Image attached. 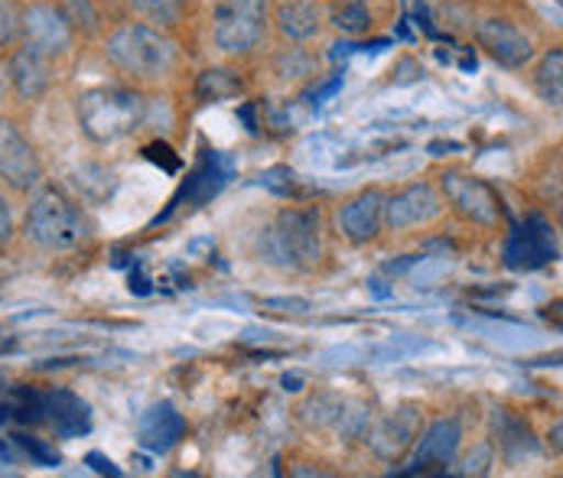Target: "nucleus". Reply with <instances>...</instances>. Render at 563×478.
<instances>
[{"label":"nucleus","mask_w":563,"mask_h":478,"mask_svg":"<svg viewBox=\"0 0 563 478\" xmlns=\"http://www.w3.org/2000/svg\"><path fill=\"white\" fill-rule=\"evenodd\" d=\"M108 59L134 79H163L176 66V46L161 30L131 23L108 40Z\"/></svg>","instance_id":"3"},{"label":"nucleus","mask_w":563,"mask_h":478,"mask_svg":"<svg viewBox=\"0 0 563 478\" xmlns=\"http://www.w3.org/2000/svg\"><path fill=\"white\" fill-rule=\"evenodd\" d=\"M267 310H280V313H310V300H300V297H267L264 300Z\"/></svg>","instance_id":"33"},{"label":"nucleus","mask_w":563,"mask_h":478,"mask_svg":"<svg viewBox=\"0 0 563 478\" xmlns=\"http://www.w3.org/2000/svg\"><path fill=\"white\" fill-rule=\"evenodd\" d=\"M443 192L450 196V202L473 222L479 225H495L498 215H501V199L498 192L483 182V179H473V176H463V173H446L443 176Z\"/></svg>","instance_id":"8"},{"label":"nucleus","mask_w":563,"mask_h":478,"mask_svg":"<svg viewBox=\"0 0 563 478\" xmlns=\"http://www.w3.org/2000/svg\"><path fill=\"white\" fill-rule=\"evenodd\" d=\"M267 0H216L212 36L225 53H247L264 33Z\"/></svg>","instance_id":"5"},{"label":"nucleus","mask_w":563,"mask_h":478,"mask_svg":"<svg viewBox=\"0 0 563 478\" xmlns=\"http://www.w3.org/2000/svg\"><path fill=\"white\" fill-rule=\"evenodd\" d=\"M147 104L128 88H91L79 98V121L85 134L98 144H114L144 124Z\"/></svg>","instance_id":"1"},{"label":"nucleus","mask_w":563,"mask_h":478,"mask_svg":"<svg viewBox=\"0 0 563 478\" xmlns=\"http://www.w3.org/2000/svg\"><path fill=\"white\" fill-rule=\"evenodd\" d=\"M131 7L157 26H176L186 13V0H131Z\"/></svg>","instance_id":"25"},{"label":"nucleus","mask_w":563,"mask_h":478,"mask_svg":"<svg viewBox=\"0 0 563 478\" xmlns=\"http://www.w3.org/2000/svg\"><path fill=\"white\" fill-rule=\"evenodd\" d=\"M440 270H446V260H437V264H430L427 270H417V274H413V280H417V284H427V280H433Z\"/></svg>","instance_id":"41"},{"label":"nucleus","mask_w":563,"mask_h":478,"mask_svg":"<svg viewBox=\"0 0 563 478\" xmlns=\"http://www.w3.org/2000/svg\"><path fill=\"white\" fill-rule=\"evenodd\" d=\"M257 182L264 189H271L274 196H294L297 192V173L290 166H271L257 176Z\"/></svg>","instance_id":"28"},{"label":"nucleus","mask_w":563,"mask_h":478,"mask_svg":"<svg viewBox=\"0 0 563 478\" xmlns=\"http://www.w3.org/2000/svg\"><path fill=\"white\" fill-rule=\"evenodd\" d=\"M7 79L13 81L20 98H40L53 81V56H46V53H40L36 46L26 43L23 49L13 53Z\"/></svg>","instance_id":"17"},{"label":"nucleus","mask_w":563,"mask_h":478,"mask_svg":"<svg viewBox=\"0 0 563 478\" xmlns=\"http://www.w3.org/2000/svg\"><path fill=\"white\" fill-rule=\"evenodd\" d=\"M0 176L10 186H16V189H30L43 176V166L36 159V151L16 131V124L7 121V118H0Z\"/></svg>","instance_id":"9"},{"label":"nucleus","mask_w":563,"mask_h":478,"mask_svg":"<svg viewBox=\"0 0 563 478\" xmlns=\"http://www.w3.org/2000/svg\"><path fill=\"white\" fill-rule=\"evenodd\" d=\"M10 463H13V456H10V449L0 443V466H10Z\"/></svg>","instance_id":"47"},{"label":"nucleus","mask_w":563,"mask_h":478,"mask_svg":"<svg viewBox=\"0 0 563 478\" xmlns=\"http://www.w3.org/2000/svg\"><path fill=\"white\" fill-rule=\"evenodd\" d=\"M307 416L313 423H320V426H332L342 436H362V430L368 423V410L362 403H355V400L349 398H332V394L310 400L307 403Z\"/></svg>","instance_id":"18"},{"label":"nucleus","mask_w":563,"mask_h":478,"mask_svg":"<svg viewBox=\"0 0 563 478\" xmlns=\"http://www.w3.org/2000/svg\"><path fill=\"white\" fill-rule=\"evenodd\" d=\"M183 433H186V420H183V413L173 407V403H154L144 416H141V423H137V440H141V446L144 449H151V453H169L179 440H183Z\"/></svg>","instance_id":"15"},{"label":"nucleus","mask_w":563,"mask_h":478,"mask_svg":"<svg viewBox=\"0 0 563 478\" xmlns=\"http://www.w3.org/2000/svg\"><path fill=\"white\" fill-rule=\"evenodd\" d=\"M382 215H385V196L378 189H368V192L355 196L349 205H342L339 229H342V235L349 241L365 244V241H372L378 235Z\"/></svg>","instance_id":"16"},{"label":"nucleus","mask_w":563,"mask_h":478,"mask_svg":"<svg viewBox=\"0 0 563 478\" xmlns=\"http://www.w3.org/2000/svg\"><path fill=\"white\" fill-rule=\"evenodd\" d=\"M339 88H342V76H332V79L322 85L320 91H313V95H310V98H313L310 104H317V108H320L322 101H325V98H332V95H335Z\"/></svg>","instance_id":"38"},{"label":"nucleus","mask_w":563,"mask_h":478,"mask_svg":"<svg viewBox=\"0 0 563 478\" xmlns=\"http://www.w3.org/2000/svg\"><path fill=\"white\" fill-rule=\"evenodd\" d=\"M460 440H463V430H460V423H456L453 416H450V420H437V423L427 430V436L420 440V446H417L410 466L404 469L401 476H417V473L427 476V473L446 469V466L456 459Z\"/></svg>","instance_id":"10"},{"label":"nucleus","mask_w":563,"mask_h":478,"mask_svg":"<svg viewBox=\"0 0 563 478\" xmlns=\"http://www.w3.org/2000/svg\"><path fill=\"white\" fill-rule=\"evenodd\" d=\"M128 287H131V293H137V297H147V293L154 290V287H151V277H147L141 267L131 270V284H128Z\"/></svg>","instance_id":"36"},{"label":"nucleus","mask_w":563,"mask_h":478,"mask_svg":"<svg viewBox=\"0 0 563 478\" xmlns=\"http://www.w3.org/2000/svg\"><path fill=\"white\" fill-rule=\"evenodd\" d=\"M43 400H46V420L56 426V433L63 440H76V436H85L91 430V410L79 394L56 388V391L43 394Z\"/></svg>","instance_id":"19"},{"label":"nucleus","mask_w":563,"mask_h":478,"mask_svg":"<svg viewBox=\"0 0 563 478\" xmlns=\"http://www.w3.org/2000/svg\"><path fill=\"white\" fill-rule=\"evenodd\" d=\"M476 36H479L485 53L505 69H521L534 56L531 40L508 20H485V23H479Z\"/></svg>","instance_id":"11"},{"label":"nucleus","mask_w":563,"mask_h":478,"mask_svg":"<svg viewBox=\"0 0 563 478\" xmlns=\"http://www.w3.org/2000/svg\"><path fill=\"white\" fill-rule=\"evenodd\" d=\"M332 26L345 36H362L372 30V13L365 10V3H342L332 13Z\"/></svg>","instance_id":"26"},{"label":"nucleus","mask_w":563,"mask_h":478,"mask_svg":"<svg viewBox=\"0 0 563 478\" xmlns=\"http://www.w3.org/2000/svg\"><path fill=\"white\" fill-rule=\"evenodd\" d=\"M440 212H443L440 196L427 182H417V186H407L395 199H385V215L382 219L395 232H401V229H413V225H423V222L437 219Z\"/></svg>","instance_id":"12"},{"label":"nucleus","mask_w":563,"mask_h":478,"mask_svg":"<svg viewBox=\"0 0 563 478\" xmlns=\"http://www.w3.org/2000/svg\"><path fill=\"white\" fill-rule=\"evenodd\" d=\"M280 385H284V391H300L303 388V378L300 375H284Z\"/></svg>","instance_id":"45"},{"label":"nucleus","mask_w":563,"mask_h":478,"mask_svg":"<svg viewBox=\"0 0 563 478\" xmlns=\"http://www.w3.org/2000/svg\"><path fill=\"white\" fill-rule=\"evenodd\" d=\"M7 407H10V416L20 423H43L46 420V400L33 388H13Z\"/></svg>","instance_id":"24"},{"label":"nucleus","mask_w":563,"mask_h":478,"mask_svg":"<svg viewBox=\"0 0 563 478\" xmlns=\"http://www.w3.org/2000/svg\"><path fill=\"white\" fill-rule=\"evenodd\" d=\"M10 238V215H7V205L0 199V244Z\"/></svg>","instance_id":"43"},{"label":"nucleus","mask_w":563,"mask_h":478,"mask_svg":"<svg viewBox=\"0 0 563 478\" xmlns=\"http://www.w3.org/2000/svg\"><path fill=\"white\" fill-rule=\"evenodd\" d=\"M423 257L420 254H410V257H404V260H391V264H385V274H404L407 267H413V264H420Z\"/></svg>","instance_id":"39"},{"label":"nucleus","mask_w":563,"mask_h":478,"mask_svg":"<svg viewBox=\"0 0 563 478\" xmlns=\"http://www.w3.org/2000/svg\"><path fill=\"white\" fill-rule=\"evenodd\" d=\"M235 176V159L225 157L222 151H202V157L199 163L192 166V173L186 176V182L179 186V192L169 199V205H166V212H161L157 219H154V225H161L166 222L176 209H183V205H206L209 199H216L225 186H229V179Z\"/></svg>","instance_id":"6"},{"label":"nucleus","mask_w":563,"mask_h":478,"mask_svg":"<svg viewBox=\"0 0 563 478\" xmlns=\"http://www.w3.org/2000/svg\"><path fill=\"white\" fill-rule=\"evenodd\" d=\"M362 358H368V352L362 345H342V348H329L320 355L322 365H355Z\"/></svg>","instance_id":"31"},{"label":"nucleus","mask_w":563,"mask_h":478,"mask_svg":"<svg viewBox=\"0 0 563 478\" xmlns=\"http://www.w3.org/2000/svg\"><path fill=\"white\" fill-rule=\"evenodd\" d=\"M417 430H420V413L413 407H401V410H391L375 430H372V449L395 463L401 459L404 453L410 449V443L417 440Z\"/></svg>","instance_id":"14"},{"label":"nucleus","mask_w":563,"mask_h":478,"mask_svg":"<svg viewBox=\"0 0 563 478\" xmlns=\"http://www.w3.org/2000/svg\"><path fill=\"white\" fill-rule=\"evenodd\" d=\"M495 426H498L501 449H505L511 459H518V456H525V453H538V443H534L531 430H528L518 416H511V413L501 410V413L495 416Z\"/></svg>","instance_id":"21"},{"label":"nucleus","mask_w":563,"mask_h":478,"mask_svg":"<svg viewBox=\"0 0 563 478\" xmlns=\"http://www.w3.org/2000/svg\"><path fill=\"white\" fill-rule=\"evenodd\" d=\"M0 88H3V63H0Z\"/></svg>","instance_id":"49"},{"label":"nucleus","mask_w":563,"mask_h":478,"mask_svg":"<svg viewBox=\"0 0 563 478\" xmlns=\"http://www.w3.org/2000/svg\"><path fill=\"white\" fill-rule=\"evenodd\" d=\"M456 151H463V147L453 144V141H437V144H430V154H433V157H446V154H456Z\"/></svg>","instance_id":"42"},{"label":"nucleus","mask_w":563,"mask_h":478,"mask_svg":"<svg viewBox=\"0 0 563 478\" xmlns=\"http://www.w3.org/2000/svg\"><path fill=\"white\" fill-rule=\"evenodd\" d=\"M7 416H10V407H7V403H0V423H3Z\"/></svg>","instance_id":"48"},{"label":"nucleus","mask_w":563,"mask_h":478,"mask_svg":"<svg viewBox=\"0 0 563 478\" xmlns=\"http://www.w3.org/2000/svg\"><path fill=\"white\" fill-rule=\"evenodd\" d=\"M485 463H488V449H479V456H476V459L470 456V463H466V469H463V473H466V476H473V473H476V476H483Z\"/></svg>","instance_id":"40"},{"label":"nucleus","mask_w":563,"mask_h":478,"mask_svg":"<svg viewBox=\"0 0 563 478\" xmlns=\"http://www.w3.org/2000/svg\"><path fill=\"white\" fill-rule=\"evenodd\" d=\"M558 257V238L548 219L528 215L505 241V264L515 270H538Z\"/></svg>","instance_id":"7"},{"label":"nucleus","mask_w":563,"mask_h":478,"mask_svg":"<svg viewBox=\"0 0 563 478\" xmlns=\"http://www.w3.org/2000/svg\"><path fill=\"white\" fill-rule=\"evenodd\" d=\"M261 254L267 264H277V267H294V270L313 267L322 254L320 212L317 209L280 212V219L267 229V235L261 241Z\"/></svg>","instance_id":"2"},{"label":"nucleus","mask_w":563,"mask_h":478,"mask_svg":"<svg viewBox=\"0 0 563 478\" xmlns=\"http://www.w3.org/2000/svg\"><path fill=\"white\" fill-rule=\"evenodd\" d=\"M26 235L46 251H73L88 238V225L76 202L49 186L33 199L26 212Z\"/></svg>","instance_id":"4"},{"label":"nucleus","mask_w":563,"mask_h":478,"mask_svg":"<svg viewBox=\"0 0 563 478\" xmlns=\"http://www.w3.org/2000/svg\"><path fill=\"white\" fill-rule=\"evenodd\" d=\"M239 114H242V121L247 124V131H251V134H257V121H254V104H244Z\"/></svg>","instance_id":"44"},{"label":"nucleus","mask_w":563,"mask_h":478,"mask_svg":"<svg viewBox=\"0 0 563 478\" xmlns=\"http://www.w3.org/2000/svg\"><path fill=\"white\" fill-rule=\"evenodd\" d=\"M85 463H88L98 476H114V478L121 476V469H118L108 456H101V453H88V456H85Z\"/></svg>","instance_id":"34"},{"label":"nucleus","mask_w":563,"mask_h":478,"mask_svg":"<svg viewBox=\"0 0 563 478\" xmlns=\"http://www.w3.org/2000/svg\"><path fill=\"white\" fill-rule=\"evenodd\" d=\"M20 26H23V20H20L16 7L10 0H0V46H10L16 40Z\"/></svg>","instance_id":"30"},{"label":"nucleus","mask_w":563,"mask_h":478,"mask_svg":"<svg viewBox=\"0 0 563 478\" xmlns=\"http://www.w3.org/2000/svg\"><path fill=\"white\" fill-rule=\"evenodd\" d=\"M144 157L151 159V163H157V166H163L166 173H179V166H183V159L176 157L163 141H154V144H147L144 147Z\"/></svg>","instance_id":"32"},{"label":"nucleus","mask_w":563,"mask_h":478,"mask_svg":"<svg viewBox=\"0 0 563 478\" xmlns=\"http://www.w3.org/2000/svg\"><path fill=\"white\" fill-rule=\"evenodd\" d=\"M69 23V30H79V33H95L98 30V10L91 0H63V10H59Z\"/></svg>","instance_id":"27"},{"label":"nucleus","mask_w":563,"mask_h":478,"mask_svg":"<svg viewBox=\"0 0 563 478\" xmlns=\"http://www.w3.org/2000/svg\"><path fill=\"white\" fill-rule=\"evenodd\" d=\"M322 7L317 0H294V3H284L277 10V23H280V33L290 36V40H310L320 33Z\"/></svg>","instance_id":"20"},{"label":"nucleus","mask_w":563,"mask_h":478,"mask_svg":"<svg viewBox=\"0 0 563 478\" xmlns=\"http://www.w3.org/2000/svg\"><path fill=\"white\" fill-rule=\"evenodd\" d=\"M23 30H26V43L36 46L46 56H59L73 43V30H69L66 16L56 7H33V10H26Z\"/></svg>","instance_id":"13"},{"label":"nucleus","mask_w":563,"mask_h":478,"mask_svg":"<svg viewBox=\"0 0 563 478\" xmlns=\"http://www.w3.org/2000/svg\"><path fill=\"white\" fill-rule=\"evenodd\" d=\"M342 3H362V0H342Z\"/></svg>","instance_id":"50"},{"label":"nucleus","mask_w":563,"mask_h":478,"mask_svg":"<svg viewBox=\"0 0 563 478\" xmlns=\"http://www.w3.org/2000/svg\"><path fill=\"white\" fill-rule=\"evenodd\" d=\"M372 293H375V297H378V300H385V297H388V293H391V290H388V287H382V280H378V277H375V280H372Z\"/></svg>","instance_id":"46"},{"label":"nucleus","mask_w":563,"mask_h":478,"mask_svg":"<svg viewBox=\"0 0 563 478\" xmlns=\"http://www.w3.org/2000/svg\"><path fill=\"white\" fill-rule=\"evenodd\" d=\"M13 440H16V446H20L26 456H33L40 466H46V469H56V466H59V453L49 449L46 443H40V440H33V436H13Z\"/></svg>","instance_id":"29"},{"label":"nucleus","mask_w":563,"mask_h":478,"mask_svg":"<svg viewBox=\"0 0 563 478\" xmlns=\"http://www.w3.org/2000/svg\"><path fill=\"white\" fill-rule=\"evenodd\" d=\"M423 79V69L413 63V59H404L401 66H398V85H410V81H420Z\"/></svg>","instance_id":"35"},{"label":"nucleus","mask_w":563,"mask_h":478,"mask_svg":"<svg viewBox=\"0 0 563 478\" xmlns=\"http://www.w3.org/2000/svg\"><path fill=\"white\" fill-rule=\"evenodd\" d=\"M196 91L202 101H225V98H235L242 91V79L235 73H225V69H209L199 76Z\"/></svg>","instance_id":"23"},{"label":"nucleus","mask_w":563,"mask_h":478,"mask_svg":"<svg viewBox=\"0 0 563 478\" xmlns=\"http://www.w3.org/2000/svg\"><path fill=\"white\" fill-rule=\"evenodd\" d=\"M538 95H541L548 104L561 108V98H563V53L561 49H554V53H548V56H544V63H541V69H538Z\"/></svg>","instance_id":"22"},{"label":"nucleus","mask_w":563,"mask_h":478,"mask_svg":"<svg viewBox=\"0 0 563 478\" xmlns=\"http://www.w3.org/2000/svg\"><path fill=\"white\" fill-rule=\"evenodd\" d=\"M413 20H417V26H420L427 36H440V33L433 30V23H430V13H427L423 0H417V3H413Z\"/></svg>","instance_id":"37"}]
</instances>
